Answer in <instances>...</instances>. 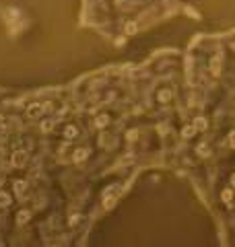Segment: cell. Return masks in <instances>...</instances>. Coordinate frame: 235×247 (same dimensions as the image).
<instances>
[{
  "label": "cell",
  "instance_id": "cell-1",
  "mask_svg": "<svg viewBox=\"0 0 235 247\" xmlns=\"http://www.w3.org/2000/svg\"><path fill=\"white\" fill-rule=\"evenodd\" d=\"M41 113H44V105H39V103L31 105V107L27 109V118H29V119H35V118H39Z\"/></svg>",
  "mask_w": 235,
  "mask_h": 247
},
{
  "label": "cell",
  "instance_id": "cell-2",
  "mask_svg": "<svg viewBox=\"0 0 235 247\" xmlns=\"http://www.w3.org/2000/svg\"><path fill=\"white\" fill-rule=\"evenodd\" d=\"M25 163H27V153L17 150V153L13 154V165H15V167H23Z\"/></svg>",
  "mask_w": 235,
  "mask_h": 247
},
{
  "label": "cell",
  "instance_id": "cell-3",
  "mask_svg": "<svg viewBox=\"0 0 235 247\" xmlns=\"http://www.w3.org/2000/svg\"><path fill=\"white\" fill-rule=\"evenodd\" d=\"M219 66H221V58L215 56V60H212V64H211V72L215 74V76H219Z\"/></svg>",
  "mask_w": 235,
  "mask_h": 247
},
{
  "label": "cell",
  "instance_id": "cell-4",
  "mask_svg": "<svg viewBox=\"0 0 235 247\" xmlns=\"http://www.w3.org/2000/svg\"><path fill=\"white\" fill-rule=\"evenodd\" d=\"M87 154H89L87 148H78L76 153H74V161H85V159H87Z\"/></svg>",
  "mask_w": 235,
  "mask_h": 247
},
{
  "label": "cell",
  "instance_id": "cell-5",
  "mask_svg": "<svg viewBox=\"0 0 235 247\" xmlns=\"http://www.w3.org/2000/svg\"><path fill=\"white\" fill-rule=\"evenodd\" d=\"M64 134H66V138H74V136H76V128H74V126H68V128L64 130Z\"/></svg>",
  "mask_w": 235,
  "mask_h": 247
},
{
  "label": "cell",
  "instance_id": "cell-6",
  "mask_svg": "<svg viewBox=\"0 0 235 247\" xmlns=\"http://www.w3.org/2000/svg\"><path fill=\"white\" fill-rule=\"evenodd\" d=\"M15 189H17L19 196H23L25 194V181H15Z\"/></svg>",
  "mask_w": 235,
  "mask_h": 247
},
{
  "label": "cell",
  "instance_id": "cell-7",
  "mask_svg": "<svg viewBox=\"0 0 235 247\" xmlns=\"http://www.w3.org/2000/svg\"><path fill=\"white\" fill-rule=\"evenodd\" d=\"M194 126H196V130H204V128H206V119H204V118H198V119L194 122Z\"/></svg>",
  "mask_w": 235,
  "mask_h": 247
},
{
  "label": "cell",
  "instance_id": "cell-8",
  "mask_svg": "<svg viewBox=\"0 0 235 247\" xmlns=\"http://www.w3.org/2000/svg\"><path fill=\"white\" fill-rule=\"evenodd\" d=\"M10 204V196L8 194H0V206H8Z\"/></svg>",
  "mask_w": 235,
  "mask_h": 247
},
{
  "label": "cell",
  "instance_id": "cell-9",
  "mask_svg": "<svg viewBox=\"0 0 235 247\" xmlns=\"http://www.w3.org/2000/svg\"><path fill=\"white\" fill-rule=\"evenodd\" d=\"M194 132H196V126H186V128H184V136H186V138H190Z\"/></svg>",
  "mask_w": 235,
  "mask_h": 247
},
{
  "label": "cell",
  "instance_id": "cell-10",
  "mask_svg": "<svg viewBox=\"0 0 235 247\" xmlns=\"http://www.w3.org/2000/svg\"><path fill=\"white\" fill-rule=\"evenodd\" d=\"M126 33L128 35H134V33H136V23H128L126 25Z\"/></svg>",
  "mask_w": 235,
  "mask_h": 247
},
{
  "label": "cell",
  "instance_id": "cell-11",
  "mask_svg": "<svg viewBox=\"0 0 235 247\" xmlns=\"http://www.w3.org/2000/svg\"><path fill=\"white\" fill-rule=\"evenodd\" d=\"M107 122H109L107 115H99V118H97V126H99V128H103V126H105Z\"/></svg>",
  "mask_w": 235,
  "mask_h": 247
},
{
  "label": "cell",
  "instance_id": "cell-12",
  "mask_svg": "<svg viewBox=\"0 0 235 247\" xmlns=\"http://www.w3.org/2000/svg\"><path fill=\"white\" fill-rule=\"evenodd\" d=\"M17 220H19V222H25V220H29V212H27V210H23V212H19V216H17Z\"/></svg>",
  "mask_w": 235,
  "mask_h": 247
},
{
  "label": "cell",
  "instance_id": "cell-13",
  "mask_svg": "<svg viewBox=\"0 0 235 247\" xmlns=\"http://www.w3.org/2000/svg\"><path fill=\"white\" fill-rule=\"evenodd\" d=\"M231 198H233V194H231V189H225V192H223V200H225L227 204L231 202Z\"/></svg>",
  "mask_w": 235,
  "mask_h": 247
},
{
  "label": "cell",
  "instance_id": "cell-14",
  "mask_svg": "<svg viewBox=\"0 0 235 247\" xmlns=\"http://www.w3.org/2000/svg\"><path fill=\"white\" fill-rule=\"evenodd\" d=\"M52 126H54V124H52V122H44V126H41V130H44V132H50V130H52Z\"/></svg>",
  "mask_w": 235,
  "mask_h": 247
},
{
  "label": "cell",
  "instance_id": "cell-15",
  "mask_svg": "<svg viewBox=\"0 0 235 247\" xmlns=\"http://www.w3.org/2000/svg\"><path fill=\"white\" fill-rule=\"evenodd\" d=\"M229 144L235 148V132H231V134H229Z\"/></svg>",
  "mask_w": 235,
  "mask_h": 247
},
{
  "label": "cell",
  "instance_id": "cell-16",
  "mask_svg": "<svg viewBox=\"0 0 235 247\" xmlns=\"http://www.w3.org/2000/svg\"><path fill=\"white\" fill-rule=\"evenodd\" d=\"M136 136H138V132H136V130H132V132L128 134V138H130V140H136Z\"/></svg>",
  "mask_w": 235,
  "mask_h": 247
},
{
  "label": "cell",
  "instance_id": "cell-17",
  "mask_svg": "<svg viewBox=\"0 0 235 247\" xmlns=\"http://www.w3.org/2000/svg\"><path fill=\"white\" fill-rule=\"evenodd\" d=\"M233 185H235V175H233Z\"/></svg>",
  "mask_w": 235,
  "mask_h": 247
}]
</instances>
